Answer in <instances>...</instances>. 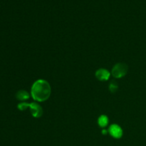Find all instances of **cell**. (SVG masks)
<instances>
[{"instance_id":"277c9868","label":"cell","mask_w":146,"mask_h":146,"mask_svg":"<svg viewBox=\"0 0 146 146\" xmlns=\"http://www.w3.org/2000/svg\"><path fill=\"white\" fill-rule=\"evenodd\" d=\"M108 133L113 138L115 139H119L123 136V130L117 124H112L108 128Z\"/></svg>"},{"instance_id":"3957f363","label":"cell","mask_w":146,"mask_h":146,"mask_svg":"<svg viewBox=\"0 0 146 146\" xmlns=\"http://www.w3.org/2000/svg\"><path fill=\"white\" fill-rule=\"evenodd\" d=\"M29 108L30 112L33 117L36 118H39L42 116L44 111H43L42 107L38 104L36 102L31 103V104H29Z\"/></svg>"},{"instance_id":"5b68a950","label":"cell","mask_w":146,"mask_h":146,"mask_svg":"<svg viewBox=\"0 0 146 146\" xmlns=\"http://www.w3.org/2000/svg\"><path fill=\"white\" fill-rule=\"evenodd\" d=\"M111 73L105 68H99L96 71V77L101 81H106L109 79L111 76Z\"/></svg>"},{"instance_id":"9c48e42d","label":"cell","mask_w":146,"mask_h":146,"mask_svg":"<svg viewBox=\"0 0 146 146\" xmlns=\"http://www.w3.org/2000/svg\"><path fill=\"white\" fill-rule=\"evenodd\" d=\"M17 107H18V109L20 110V111H25L26 109H27V108L29 107V104L23 102V103H21V104H19L18 106Z\"/></svg>"},{"instance_id":"ba28073f","label":"cell","mask_w":146,"mask_h":146,"mask_svg":"<svg viewBox=\"0 0 146 146\" xmlns=\"http://www.w3.org/2000/svg\"><path fill=\"white\" fill-rule=\"evenodd\" d=\"M118 88V86L117 83L115 82H111L109 86V90L111 93H115Z\"/></svg>"},{"instance_id":"7a4b0ae2","label":"cell","mask_w":146,"mask_h":146,"mask_svg":"<svg viewBox=\"0 0 146 146\" xmlns=\"http://www.w3.org/2000/svg\"><path fill=\"white\" fill-rule=\"evenodd\" d=\"M128 71V66L125 63H118L112 68L111 74L115 78H121L125 76Z\"/></svg>"},{"instance_id":"52a82bcc","label":"cell","mask_w":146,"mask_h":146,"mask_svg":"<svg viewBox=\"0 0 146 146\" xmlns=\"http://www.w3.org/2000/svg\"><path fill=\"white\" fill-rule=\"evenodd\" d=\"M98 124L101 128H105L108 124V118L106 115H101L98 119Z\"/></svg>"},{"instance_id":"30bf717a","label":"cell","mask_w":146,"mask_h":146,"mask_svg":"<svg viewBox=\"0 0 146 146\" xmlns=\"http://www.w3.org/2000/svg\"><path fill=\"white\" fill-rule=\"evenodd\" d=\"M108 131H107V130H103V131H102V133L104 134V135H106V134H107V133H108Z\"/></svg>"},{"instance_id":"6da1fadb","label":"cell","mask_w":146,"mask_h":146,"mask_svg":"<svg viewBox=\"0 0 146 146\" xmlns=\"http://www.w3.org/2000/svg\"><path fill=\"white\" fill-rule=\"evenodd\" d=\"M51 94V86L46 80H37L31 86V95L33 99L37 102H43L48 100Z\"/></svg>"},{"instance_id":"8992f818","label":"cell","mask_w":146,"mask_h":146,"mask_svg":"<svg viewBox=\"0 0 146 146\" xmlns=\"http://www.w3.org/2000/svg\"><path fill=\"white\" fill-rule=\"evenodd\" d=\"M16 97L17 99L20 101H27V99L29 98V94L25 90H20L16 94Z\"/></svg>"}]
</instances>
